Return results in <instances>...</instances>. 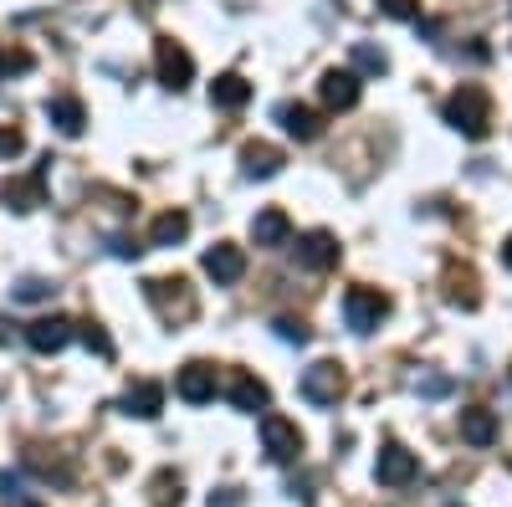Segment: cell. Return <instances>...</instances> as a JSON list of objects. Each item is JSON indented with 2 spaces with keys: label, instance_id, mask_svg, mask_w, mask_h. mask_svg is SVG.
Returning <instances> with one entry per match:
<instances>
[{
  "label": "cell",
  "instance_id": "36",
  "mask_svg": "<svg viewBox=\"0 0 512 507\" xmlns=\"http://www.w3.org/2000/svg\"><path fill=\"white\" fill-rule=\"evenodd\" d=\"M502 262H507V267H512V236H507V241H502Z\"/></svg>",
  "mask_w": 512,
  "mask_h": 507
},
{
  "label": "cell",
  "instance_id": "35",
  "mask_svg": "<svg viewBox=\"0 0 512 507\" xmlns=\"http://www.w3.org/2000/svg\"><path fill=\"white\" fill-rule=\"evenodd\" d=\"M0 344H11V323L6 318H0Z\"/></svg>",
  "mask_w": 512,
  "mask_h": 507
},
{
  "label": "cell",
  "instance_id": "16",
  "mask_svg": "<svg viewBox=\"0 0 512 507\" xmlns=\"http://www.w3.org/2000/svg\"><path fill=\"white\" fill-rule=\"evenodd\" d=\"M241 169L251 180H272L277 169H282V149L277 144H262V139H251V144H241Z\"/></svg>",
  "mask_w": 512,
  "mask_h": 507
},
{
  "label": "cell",
  "instance_id": "32",
  "mask_svg": "<svg viewBox=\"0 0 512 507\" xmlns=\"http://www.w3.org/2000/svg\"><path fill=\"white\" fill-rule=\"evenodd\" d=\"M210 507H246V497L236 487H221V492H210Z\"/></svg>",
  "mask_w": 512,
  "mask_h": 507
},
{
  "label": "cell",
  "instance_id": "6",
  "mask_svg": "<svg viewBox=\"0 0 512 507\" xmlns=\"http://www.w3.org/2000/svg\"><path fill=\"white\" fill-rule=\"evenodd\" d=\"M262 451L272 461H297V451H303V431H297L292 420H282V415H262Z\"/></svg>",
  "mask_w": 512,
  "mask_h": 507
},
{
  "label": "cell",
  "instance_id": "14",
  "mask_svg": "<svg viewBox=\"0 0 512 507\" xmlns=\"http://www.w3.org/2000/svg\"><path fill=\"white\" fill-rule=\"evenodd\" d=\"M251 241L256 246H267V251H277V246H287L292 241V221H287V210H262V216L251 221Z\"/></svg>",
  "mask_w": 512,
  "mask_h": 507
},
{
  "label": "cell",
  "instance_id": "29",
  "mask_svg": "<svg viewBox=\"0 0 512 507\" xmlns=\"http://www.w3.org/2000/svg\"><path fill=\"white\" fill-rule=\"evenodd\" d=\"M26 149V139H21V129H0V159H16Z\"/></svg>",
  "mask_w": 512,
  "mask_h": 507
},
{
  "label": "cell",
  "instance_id": "21",
  "mask_svg": "<svg viewBox=\"0 0 512 507\" xmlns=\"http://www.w3.org/2000/svg\"><path fill=\"white\" fill-rule=\"evenodd\" d=\"M210 103L216 108H246L251 103V82L241 72H221L216 82H210Z\"/></svg>",
  "mask_w": 512,
  "mask_h": 507
},
{
  "label": "cell",
  "instance_id": "8",
  "mask_svg": "<svg viewBox=\"0 0 512 507\" xmlns=\"http://www.w3.org/2000/svg\"><path fill=\"white\" fill-rule=\"evenodd\" d=\"M205 277L216 282V287L241 282V277H246V251H241V246H231V241H216V246L205 251Z\"/></svg>",
  "mask_w": 512,
  "mask_h": 507
},
{
  "label": "cell",
  "instance_id": "4",
  "mask_svg": "<svg viewBox=\"0 0 512 507\" xmlns=\"http://www.w3.org/2000/svg\"><path fill=\"white\" fill-rule=\"evenodd\" d=\"M344 364H333V359H318L303 369V400L308 405H338V395H344Z\"/></svg>",
  "mask_w": 512,
  "mask_h": 507
},
{
  "label": "cell",
  "instance_id": "15",
  "mask_svg": "<svg viewBox=\"0 0 512 507\" xmlns=\"http://www.w3.org/2000/svg\"><path fill=\"white\" fill-rule=\"evenodd\" d=\"M277 123H282L292 139H303V144H313V139L323 134V118H318L308 103H282V108H277Z\"/></svg>",
  "mask_w": 512,
  "mask_h": 507
},
{
  "label": "cell",
  "instance_id": "23",
  "mask_svg": "<svg viewBox=\"0 0 512 507\" xmlns=\"http://www.w3.org/2000/svg\"><path fill=\"white\" fill-rule=\"evenodd\" d=\"M180 497H185V492H180V477H175V472H159V477L149 482V502H154V507H180Z\"/></svg>",
  "mask_w": 512,
  "mask_h": 507
},
{
  "label": "cell",
  "instance_id": "10",
  "mask_svg": "<svg viewBox=\"0 0 512 507\" xmlns=\"http://www.w3.org/2000/svg\"><path fill=\"white\" fill-rule=\"evenodd\" d=\"M26 344H31L36 354H62V349L72 344V318L52 313V318H36V323H26Z\"/></svg>",
  "mask_w": 512,
  "mask_h": 507
},
{
  "label": "cell",
  "instance_id": "20",
  "mask_svg": "<svg viewBox=\"0 0 512 507\" xmlns=\"http://www.w3.org/2000/svg\"><path fill=\"white\" fill-rule=\"evenodd\" d=\"M461 441L466 446H492L497 441V415L472 405V410H461Z\"/></svg>",
  "mask_w": 512,
  "mask_h": 507
},
{
  "label": "cell",
  "instance_id": "26",
  "mask_svg": "<svg viewBox=\"0 0 512 507\" xmlns=\"http://www.w3.org/2000/svg\"><path fill=\"white\" fill-rule=\"evenodd\" d=\"M379 11L395 21H420V0H379Z\"/></svg>",
  "mask_w": 512,
  "mask_h": 507
},
{
  "label": "cell",
  "instance_id": "38",
  "mask_svg": "<svg viewBox=\"0 0 512 507\" xmlns=\"http://www.w3.org/2000/svg\"><path fill=\"white\" fill-rule=\"evenodd\" d=\"M451 507H456V502H451Z\"/></svg>",
  "mask_w": 512,
  "mask_h": 507
},
{
  "label": "cell",
  "instance_id": "24",
  "mask_svg": "<svg viewBox=\"0 0 512 507\" xmlns=\"http://www.w3.org/2000/svg\"><path fill=\"white\" fill-rule=\"evenodd\" d=\"M72 338H82V344H88L98 359H113V338H108L93 318H88V323H72Z\"/></svg>",
  "mask_w": 512,
  "mask_h": 507
},
{
  "label": "cell",
  "instance_id": "25",
  "mask_svg": "<svg viewBox=\"0 0 512 507\" xmlns=\"http://www.w3.org/2000/svg\"><path fill=\"white\" fill-rule=\"evenodd\" d=\"M354 67L369 72V77H384V72H390V57H384L379 47H369V41H359V47H354Z\"/></svg>",
  "mask_w": 512,
  "mask_h": 507
},
{
  "label": "cell",
  "instance_id": "3",
  "mask_svg": "<svg viewBox=\"0 0 512 507\" xmlns=\"http://www.w3.org/2000/svg\"><path fill=\"white\" fill-rule=\"evenodd\" d=\"M344 318L354 333H374L384 318H390V298L379 287H349L344 292Z\"/></svg>",
  "mask_w": 512,
  "mask_h": 507
},
{
  "label": "cell",
  "instance_id": "11",
  "mask_svg": "<svg viewBox=\"0 0 512 507\" xmlns=\"http://www.w3.org/2000/svg\"><path fill=\"white\" fill-rule=\"evenodd\" d=\"M297 262H303L308 272L338 267V236H333V231H308V236H297Z\"/></svg>",
  "mask_w": 512,
  "mask_h": 507
},
{
  "label": "cell",
  "instance_id": "17",
  "mask_svg": "<svg viewBox=\"0 0 512 507\" xmlns=\"http://www.w3.org/2000/svg\"><path fill=\"white\" fill-rule=\"evenodd\" d=\"M118 410H123V415H139V420H154V415L164 410V385H154V379H139V385L118 400Z\"/></svg>",
  "mask_w": 512,
  "mask_h": 507
},
{
  "label": "cell",
  "instance_id": "7",
  "mask_svg": "<svg viewBox=\"0 0 512 507\" xmlns=\"http://www.w3.org/2000/svg\"><path fill=\"white\" fill-rule=\"evenodd\" d=\"M374 477H379V487H410L415 477H420V461L405 451V446H384L379 451V461H374Z\"/></svg>",
  "mask_w": 512,
  "mask_h": 507
},
{
  "label": "cell",
  "instance_id": "12",
  "mask_svg": "<svg viewBox=\"0 0 512 507\" xmlns=\"http://www.w3.org/2000/svg\"><path fill=\"white\" fill-rule=\"evenodd\" d=\"M318 98H323L333 113H349V108L359 103V72H349V67H344V72H338V67H333V72H323Z\"/></svg>",
  "mask_w": 512,
  "mask_h": 507
},
{
  "label": "cell",
  "instance_id": "28",
  "mask_svg": "<svg viewBox=\"0 0 512 507\" xmlns=\"http://www.w3.org/2000/svg\"><path fill=\"white\" fill-rule=\"evenodd\" d=\"M272 328H277V338H282V344H308V328L297 323V318H277Z\"/></svg>",
  "mask_w": 512,
  "mask_h": 507
},
{
  "label": "cell",
  "instance_id": "33",
  "mask_svg": "<svg viewBox=\"0 0 512 507\" xmlns=\"http://www.w3.org/2000/svg\"><path fill=\"white\" fill-rule=\"evenodd\" d=\"M113 257H139V246L128 241V236H113Z\"/></svg>",
  "mask_w": 512,
  "mask_h": 507
},
{
  "label": "cell",
  "instance_id": "19",
  "mask_svg": "<svg viewBox=\"0 0 512 507\" xmlns=\"http://www.w3.org/2000/svg\"><path fill=\"white\" fill-rule=\"evenodd\" d=\"M231 405L246 410V415H256V410L272 405V390H267L256 374H236V379H231Z\"/></svg>",
  "mask_w": 512,
  "mask_h": 507
},
{
  "label": "cell",
  "instance_id": "27",
  "mask_svg": "<svg viewBox=\"0 0 512 507\" xmlns=\"http://www.w3.org/2000/svg\"><path fill=\"white\" fill-rule=\"evenodd\" d=\"M16 298H21V303H41V298H52V282H41V277H26V282L16 287Z\"/></svg>",
  "mask_w": 512,
  "mask_h": 507
},
{
  "label": "cell",
  "instance_id": "5",
  "mask_svg": "<svg viewBox=\"0 0 512 507\" xmlns=\"http://www.w3.org/2000/svg\"><path fill=\"white\" fill-rule=\"evenodd\" d=\"M154 72H159V82H164V88L169 93H185L190 88V77H195V57L180 47V41H159V47H154Z\"/></svg>",
  "mask_w": 512,
  "mask_h": 507
},
{
  "label": "cell",
  "instance_id": "37",
  "mask_svg": "<svg viewBox=\"0 0 512 507\" xmlns=\"http://www.w3.org/2000/svg\"><path fill=\"white\" fill-rule=\"evenodd\" d=\"M21 507H41V502H21Z\"/></svg>",
  "mask_w": 512,
  "mask_h": 507
},
{
  "label": "cell",
  "instance_id": "34",
  "mask_svg": "<svg viewBox=\"0 0 512 507\" xmlns=\"http://www.w3.org/2000/svg\"><path fill=\"white\" fill-rule=\"evenodd\" d=\"M0 492H6V497H21V477L6 472V477H0Z\"/></svg>",
  "mask_w": 512,
  "mask_h": 507
},
{
  "label": "cell",
  "instance_id": "2",
  "mask_svg": "<svg viewBox=\"0 0 512 507\" xmlns=\"http://www.w3.org/2000/svg\"><path fill=\"white\" fill-rule=\"evenodd\" d=\"M144 298L159 308L164 323H185V318H195V292H190L185 277H149V282H144Z\"/></svg>",
  "mask_w": 512,
  "mask_h": 507
},
{
  "label": "cell",
  "instance_id": "13",
  "mask_svg": "<svg viewBox=\"0 0 512 507\" xmlns=\"http://www.w3.org/2000/svg\"><path fill=\"white\" fill-rule=\"evenodd\" d=\"M175 395L185 405H210V400H216V369H210V364H185L180 379H175Z\"/></svg>",
  "mask_w": 512,
  "mask_h": 507
},
{
  "label": "cell",
  "instance_id": "31",
  "mask_svg": "<svg viewBox=\"0 0 512 507\" xmlns=\"http://www.w3.org/2000/svg\"><path fill=\"white\" fill-rule=\"evenodd\" d=\"M415 390H420V395H446V390H451V379H441V374H425V379H415Z\"/></svg>",
  "mask_w": 512,
  "mask_h": 507
},
{
  "label": "cell",
  "instance_id": "22",
  "mask_svg": "<svg viewBox=\"0 0 512 507\" xmlns=\"http://www.w3.org/2000/svg\"><path fill=\"white\" fill-rule=\"evenodd\" d=\"M185 236H190V216H185V210H164V216H154V226H149L154 246H180Z\"/></svg>",
  "mask_w": 512,
  "mask_h": 507
},
{
  "label": "cell",
  "instance_id": "1",
  "mask_svg": "<svg viewBox=\"0 0 512 507\" xmlns=\"http://www.w3.org/2000/svg\"><path fill=\"white\" fill-rule=\"evenodd\" d=\"M441 118L451 123L456 134H466V139H487V129H492V108H487V93L482 88H456L446 103H441Z\"/></svg>",
  "mask_w": 512,
  "mask_h": 507
},
{
  "label": "cell",
  "instance_id": "30",
  "mask_svg": "<svg viewBox=\"0 0 512 507\" xmlns=\"http://www.w3.org/2000/svg\"><path fill=\"white\" fill-rule=\"evenodd\" d=\"M11 72H31V52H11V57H0V77H11Z\"/></svg>",
  "mask_w": 512,
  "mask_h": 507
},
{
  "label": "cell",
  "instance_id": "9",
  "mask_svg": "<svg viewBox=\"0 0 512 507\" xmlns=\"http://www.w3.org/2000/svg\"><path fill=\"white\" fill-rule=\"evenodd\" d=\"M0 200H6V210H16V216H31V210L47 200V175H16V180H6L0 185Z\"/></svg>",
  "mask_w": 512,
  "mask_h": 507
},
{
  "label": "cell",
  "instance_id": "18",
  "mask_svg": "<svg viewBox=\"0 0 512 507\" xmlns=\"http://www.w3.org/2000/svg\"><path fill=\"white\" fill-rule=\"evenodd\" d=\"M47 118H52V129L57 134H67V139H77L82 129H88V108H82L77 98H47Z\"/></svg>",
  "mask_w": 512,
  "mask_h": 507
}]
</instances>
